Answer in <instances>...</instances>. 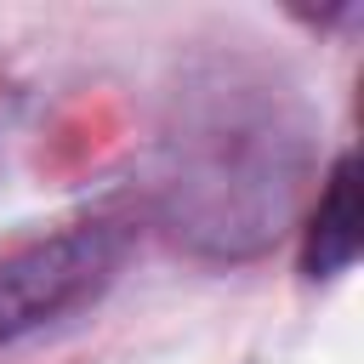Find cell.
I'll list each match as a JSON object with an SVG mask.
<instances>
[{
	"mask_svg": "<svg viewBox=\"0 0 364 364\" xmlns=\"http://www.w3.org/2000/svg\"><path fill=\"white\" fill-rule=\"evenodd\" d=\"M358 245H364V228H358V165L353 154H341L318 188V205L307 216V233H301V273L307 279H336L358 262Z\"/></svg>",
	"mask_w": 364,
	"mask_h": 364,
	"instance_id": "2",
	"label": "cell"
},
{
	"mask_svg": "<svg viewBox=\"0 0 364 364\" xmlns=\"http://www.w3.org/2000/svg\"><path fill=\"white\" fill-rule=\"evenodd\" d=\"M119 250L125 233L102 216L0 245V347L97 296L119 267Z\"/></svg>",
	"mask_w": 364,
	"mask_h": 364,
	"instance_id": "1",
	"label": "cell"
}]
</instances>
